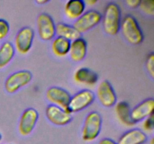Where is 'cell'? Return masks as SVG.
Returning <instances> with one entry per match:
<instances>
[{
  "mask_svg": "<svg viewBox=\"0 0 154 144\" xmlns=\"http://www.w3.org/2000/svg\"><path fill=\"white\" fill-rule=\"evenodd\" d=\"M104 31L109 35H116L120 29L121 10L116 3L111 2L106 6L102 16Z\"/></svg>",
  "mask_w": 154,
  "mask_h": 144,
  "instance_id": "cell-1",
  "label": "cell"
},
{
  "mask_svg": "<svg viewBox=\"0 0 154 144\" xmlns=\"http://www.w3.org/2000/svg\"><path fill=\"white\" fill-rule=\"evenodd\" d=\"M122 33L129 44L138 45L144 40L142 30L138 25V21L132 15H126L120 24Z\"/></svg>",
  "mask_w": 154,
  "mask_h": 144,
  "instance_id": "cell-2",
  "label": "cell"
},
{
  "mask_svg": "<svg viewBox=\"0 0 154 144\" xmlns=\"http://www.w3.org/2000/svg\"><path fill=\"white\" fill-rule=\"evenodd\" d=\"M102 116L98 112H91L87 116L82 129V138L90 142L98 137L102 128Z\"/></svg>",
  "mask_w": 154,
  "mask_h": 144,
  "instance_id": "cell-3",
  "label": "cell"
},
{
  "mask_svg": "<svg viewBox=\"0 0 154 144\" xmlns=\"http://www.w3.org/2000/svg\"><path fill=\"white\" fill-rule=\"evenodd\" d=\"M95 100V94L90 90H82L71 98L66 111L69 113L77 112L86 109Z\"/></svg>",
  "mask_w": 154,
  "mask_h": 144,
  "instance_id": "cell-4",
  "label": "cell"
},
{
  "mask_svg": "<svg viewBox=\"0 0 154 144\" xmlns=\"http://www.w3.org/2000/svg\"><path fill=\"white\" fill-rule=\"evenodd\" d=\"M102 16L98 10H90L83 14L74 22L73 27L80 33L86 32L92 29L101 22Z\"/></svg>",
  "mask_w": 154,
  "mask_h": 144,
  "instance_id": "cell-5",
  "label": "cell"
},
{
  "mask_svg": "<svg viewBox=\"0 0 154 144\" xmlns=\"http://www.w3.org/2000/svg\"><path fill=\"white\" fill-rule=\"evenodd\" d=\"M32 74L29 70H19L11 74L5 82V88L8 93H14L31 82Z\"/></svg>",
  "mask_w": 154,
  "mask_h": 144,
  "instance_id": "cell-6",
  "label": "cell"
},
{
  "mask_svg": "<svg viewBox=\"0 0 154 144\" xmlns=\"http://www.w3.org/2000/svg\"><path fill=\"white\" fill-rule=\"evenodd\" d=\"M38 32L43 40H51L56 34V25L49 14L42 13L37 18Z\"/></svg>",
  "mask_w": 154,
  "mask_h": 144,
  "instance_id": "cell-7",
  "label": "cell"
},
{
  "mask_svg": "<svg viewBox=\"0 0 154 144\" xmlns=\"http://www.w3.org/2000/svg\"><path fill=\"white\" fill-rule=\"evenodd\" d=\"M38 119V113L33 108H28L21 115L18 130L22 136H28L34 130Z\"/></svg>",
  "mask_w": 154,
  "mask_h": 144,
  "instance_id": "cell-8",
  "label": "cell"
},
{
  "mask_svg": "<svg viewBox=\"0 0 154 144\" xmlns=\"http://www.w3.org/2000/svg\"><path fill=\"white\" fill-rule=\"evenodd\" d=\"M96 94L101 104L105 107H111L117 103L116 93L108 80H103L100 82L97 88Z\"/></svg>",
  "mask_w": 154,
  "mask_h": 144,
  "instance_id": "cell-9",
  "label": "cell"
},
{
  "mask_svg": "<svg viewBox=\"0 0 154 144\" xmlns=\"http://www.w3.org/2000/svg\"><path fill=\"white\" fill-rule=\"evenodd\" d=\"M34 31L30 27H23L17 34L15 46L20 54H26L30 50L34 39Z\"/></svg>",
  "mask_w": 154,
  "mask_h": 144,
  "instance_id": "cell-10",
  "label": "cell"
},
{
  "mask_svg": "<svg viewBox=\"0 0 154 144\" xmlns=\"http://www.w3.org/2000/svg\"><path fill=\"white\" fill-rule=\"evenodd\" d=\"M46 97L54 105L66 110L71 100V94L64 88L60 87H51L47 91Z\"/></svg>",
  "mask_w": 154,
  "mask_h": 144,
  "instance_id": "cell-11",
  "label": "cell"
},
{
  "mask_svg": "<svg viewBox=\"0 0 154 144\" xmlns=\"http://www.w3.org/2000/svg\"><path fill=\"white\" fill-rule=\"evenodd\" d=\"M46 116L52 124L58 126H63L69 124L72 119V115L62 108L51 104L47 107Z\"/></svg>",
  "mask_w": 154,
  "mask_h": 144,
  "instance_id": "cell-12",
  "label": "cell"
},
{
  "mask_svg": "<svg viewBox=\"0 0 154 144\" xmlns=\"http://www.w3.org/2000/svg\"><path fill=\"white\" fill-rule=\"evenodd\" d=\"M154 100L148 98L144 100L131 110V118L134 123L139 122L153 115Z\"/></svg>",
  "mask_w": 154,
  "mask_h": 144,
  "instance_id": "cell-13",
  "label": "cell"
},
{
  "mask_svg": "<svg viewBox=\"0 0 154 144\" xmlns=\"http://www.w3.org/2000/svg\"><path fill=\"white\" fill-rule=\"evenodd\" d=\"M87 44L84 38H79L71 42L69 53H70V57L72 61L78 62L84 60L87 55Z\"/></svg>",
  "mask_w": 154,
  "mask_h": 144,
  "instance_id": "cell-14",
  "label": "cell"
},
{
  "mask_svg": "<svg viewBox=\"0 0 154 144\" xmlns=\"http://www.w3.org/2000/svg\"><path fill=\"white\" fill-rule=\"evenodd\" d=\"M147 136L144 132L138 128H134L122 135L117 144H144Z\"/></svg>",
  "mask_w": 154,
  "mask_h": 144,
  "instance_id": "cell-15",
  "label": "cell"
},
{
  "mask_svg": "<svg viewBox=\"0 0 154 144\" xmlns=\"http://www.w3.org/2000/svg\"><path fill=\"white\" fill-rule=\"evenodd\" d=\"M85 3L81 0H71L65 6V14L71 20H78L84 14Z\"/></svg>",
  "mask_w": 154,
  "mask_h": 144,
  "instance_id": "cell-16",
  "label": "cell"
},
{
  "mask_svg": "<svg viewBox=\"0 0 154 144\" xmlns=\"http://www.w3.org/2000/svg\"><path fill=\"white\" fill-rule=\"evenodd\" d=\"M74 78L78 83L89 86L94 85L98 81L97 74L87 68H81L77 70L74 75Z\"/></svg>",
  "mask_w": 154,
  "mask_h": 144,
  "instance_id": "cell-17",
  "label": "cell"
},
{
  "mask_svg": "<svg viewBox=\"0 0 154 144\" xmlns=\"http://www.w3.org/2000/svg\"><path fill=\"white\" fill-rule=\"evenodd\" d=\"M115 112L122 124L126 126H132L135 123L131 118V109L129 104L126 101H120L117 104Z\"/></svg>",
  "mask_w": 154,
  "mask_h": 144,
  "instance_id": "cell-18",
  "label": "cell"
},
{
  "mask_svg": "<svg viewBox=\"0 0 154 144\" xmlns=\"http://www.w3.org/2000/svg\"><path fill=\"white\" fill-rule=\"evenodd\" d=\"M56 34L58 37L64 38L70 41L81 38V34L73 26L66 23L60 22L56 26Z\"/></svg>",
  "mask_w": 154,
  "mask_h": 144,
  "instance_id": "cell-19",
  "label": "cell"
},
{
  "mask_svg": "<svg viewBox=\"0 0 154 144\" xmlns=\"http://www.w3.org/2000/svg\"><path fill=\"white\" fill-rule=\"evenodd\" d=\"M15 49L11 42L6 41L0 46V69L10 63L14 56Z\"/></svg>",
  "mask_w": 154,
  "mask_h": 144,
  "instance_id": "cell-20",
  "label": "cell"
},
{
  "mask_svg": "<svg viewBox=\"0 0 154 144\" xmlns=\"http://www.w3.org/2000/svg\"><path fill=\"white\" fill-rule=\"evenodd\" d=\"M71 41L62 37H57L52 42V51L57 56L63 57L69 54Z\"/></svg>",
  "mask_w": 154,
  "mask_h": 144,
  "instance_id": "cell-21",
  "label": "cell"
},
{
  "mask_svg": "<svg viewBox=\"0 0 154 144\" xmlns=\"http://www.w3.org/2000/svg\"><path fill=\"white\" fill-rule=\"evenodd\" d=\"M139 7L144 13L151 16L154 14V1L153 0H144L141 2Z\"/></svg>",
  "mask_w": 154,
  "mask_h": 144,
  "instance_id": "cell-22",
  "label": "cell"
},
{
  "mask_svg": "<svg viewBox=\"0 0 154 144\" xmlns=\"http://www.w3.org/2000/svg\"><path fill=\"white\" fill-rule=\"evenodd\" d=\"M10 30L8 22L3 19H0V40L4 39L8 35Z\"/></svg>",
  "mask_w": 154,
  "mask_h": 144,
  "instance_id": "cell-23",
  "label": "cell"
},
{
  "mask_svg": "<svg viewBox=\"0 0 154 144\" xmlns=\"http://www.w3.org/2000/svg\"><path fill=\"white\" fill-rule=\"evenodd\" d=\"M146 68L148 71L149 74L150 75L152 79L154 77V55L153 52H151L147 56V62H146Z\"/></svg>",
  "mask_w": 154,
  "mask_h": 144,
  "instance_id": "cell-24",
  "label": "cell"
},
{
  "mask_svg": "<svg viewBox=\"0 0 154 144\" xmlns=\"http://www.w3.org/2000/svg\"><path fill=\"white\" fill-rule=\"evenodd\" d=\"M144 128L146 130H148V131H151V130H153V115L146 118L145 122L144 123Z\"/></svg>",
  "mask_w": 154,
  "mask_h": 144,
  "instance_id": "cell-25",
  "label": "cell"
},
{
  "mask_svg": "<svg viewBox=\"0 0 154 144\" xmlns=\"http://www.w3.org/2000/svg\"><path fill=\"white\" fill-rule=\"evenodd\" d=\"M126 3L129 7L132 8H136L139 7L141 1L139 0H127L126 1Z\"/></svg>",
  "mask_w": 154,
  "mask_h": 144,
  "instance_id": "cell-26",
  "label": "cell"
},
{
  "mask_svg": "<svg viewBox=\"0 0 154 144\" xmlns=\"http://www.w3.org/2000/svg\"><path fill=\"white\" fill-rule=\"evenodd\" d=\"M99 144H117L114 142V140H112L111 139H109V138H104V139L101 140L99 141Z\"/></svg>",
  "mask_w": 154,
  "mask_h": 144,
  "instance_id": "cell-27",
  "label": "cell"
},
{
  "mask_svg": "<svg viewBox=\"0 0 154 144\" xmlns=\"http://www.w3.org/2000/svg\"><path fill=\"white\" fill-rule=\"evenodd\" d=\"M48 1H46V0H45V1H36V2L38 3V4H45V3L48 2Z\"/></svg>",
  "mask_w": 154,
  "mask_h": 144,
  "instance_id": "cell-28",
  "label": "cell"
},
{
  "mask_svg": "<svg viewBox=\"0 0 154 144\" xmlns=\"http://www.w3.org/2000/svg\"><path fill=\"white\" fill-rule=\"evenodd\" d=\"M96 2V1H94V2H90V1H88V3H90V4H95V3Z\"/></svg>",
  "mask_w": 154,
  "mask_h": 144,
  "instance_id": "cell-29",
  "label": "cell"
},
{
  "mask_svg": "<svg viewBox=\"0 0 154 144\" xmlns=\"http://www.w3.org/2000/svg\"><path fill=\"white\" fill-rule=\"evenodd\" d=\"M150 144H153V139H152L151 141H150Z\"/></svg>",
  "mask_w": 154,
  "mask_h": 144,
  "instance_id": "cell-30",
  "label": "cell"
},
{
  "mask_svg": "<svg viewBox=\"0 0 154 144\" xmlns=\"http://www.w3.org/2000/svg\"><path fill=\"white\" fill-rule=\"evenodd\" d=\"M2 134H0V142H1V140H2Z\"/></svg>",
  "mask_w": 154,
  "mask_h": 144,
  "instance_id": "cell-31",
  "label": "cell"
}]
</instances>
